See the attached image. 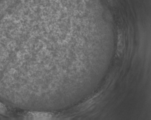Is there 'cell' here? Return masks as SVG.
<instances>
[{
    "label": "cell",
    "instance_id": "6da1fadb",
    "mask_svg": "<svg viewBox=\"0 0 151 120\" xmlns=\"http://www.w3.org/2000/svg\"><path fill=\"white\" fill-rule=\"evenodd\" d=\"M52 115L48 113H32L29 114V118L37 120H45L51 118Z\"/></svg>",
    "mask_w": 151,
    "mask_h": 120
}]
</instances>
